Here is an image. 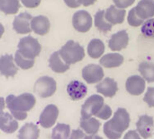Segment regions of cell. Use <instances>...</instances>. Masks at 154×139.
Segmentation results:
<instances>
[{
    "mask_svg": "<svg viewBox=\"0 0 154 139\" xmlns=\"http://www.w3.org/2000/svg\"><path fill=\"white\" fill-rule=\"evenodd\" d=\"M36 103L35 97L31 93H23L19 96L8 95L5 99L6 108L16 120H24L27 113Z\"/></svg>",
    "mask_w": 154,
    "mask_h": 139,
    "instance_id": "1",
    "label": "cell"
},
{
    "mask_svg": "<svg viewBox=\"0 0 154 139\" xmlns=\"http://www.w3.org/2000/svg\"><path fill=\"white\" fill-rule=\"evenodd\" d=\"M130 115L125 109H116L111 120L104 125V134L108 139L121 138L123 133L129 128Z\"/></svg>",
    "mask_w": 154,
    "mask_h": 139,
    "instance_id": "2",
    "label": "cell"
},
{
    "mask_svg": "<svg viewBox=\"0 0 154 139\" xmlns=\"http://www.w3.org/2000/svg\"><path fill=\"white\" fill-rule=\"evenodd\" d=\"M58 52L62 60L69 65L75 64L85 57L84 48L79 43L72 40L68 41Z\"/></svg>",
    "mask_w": 154,
    "mask_h": 139,
    "instance_id": "3",
    "label": "cell"
},
{
    "mask_svg": "<svg viewBox=\"0 0 154 139\" xmlns=\"http://www.w3.org/2000/svg\"><path fill=\"white\" fill-rule=\"evenodd\" d=\"M17 48V51L23 57L32 60H34L42 51V46L38 40L30 35L22 38L18 43Z\"/></svg>",
    "mask_w": 154,
    "mask_h": 139,
    "instance_id": "4",
    "label": "cell"
},
{
    "mask_svg": "<svg viewBox=\"0 0 154 139\" xmlns=\"http://www.w3.org/2000/svg\"><path fill=\"white\" fill-rule=\"evenodd\" d=\"M33 90L39 97L42 99L49 98L55 93L57 90V83L54 79L49 76H43L36 81Z\"/></svg>",
    "mask_w": 154,
    "mask_h": 139,
    "instance_id": "5",
    "label": "cell"
},
{
    "mask_svg": "<svg viewBox=\"0 0 154 139\" xmlns=\"http://www.w3.org/2000/svg\"><path fill=\"white\" fill-rule=\"evenodd\" d=\"M104 98L100 95L90 96L82 105L81 118H88L96 116L104 106Z\"/></svg>",
    "mask_w": 154,
    "mask_h": 139,
    "instance_id": "6",
    "label": "cell"
},
{
    "mask_svg": "<svg viewBox=\"0 0 154 139\" xmlns=\"http://www.w3.org/2000/svg\"><path fill=\"white\" fill-rule=\"evenodd\" d=\"M92 17L88 11L79 10L73 14L72 25L74 29L79 33H87L92 27Z\"/></svg>",
    "mask_w": 154,
    "mask_h": 139,
    "instance_id": "7",
    "label": "cell"
},
{
    "mask_svg": "<svg viewBox=\"0 0 154 139\" xmlns=\"http://www.w3.org/2000/svg\"><path fill=\"white\" fill-rule=\"evenodd\" d=\"M82 77L88 84L99 83L105 77L104 70L100 65L88 64L82 70Z\"/></svg>",
    "mask_w": 154,
    "mask_h": 139,
    "instance_id": "8",
    "label": "cell"
},
{
    "mask_svg": "<svg viewBox=\"0 0 154 139\" xmlns=\"http://www.w3.org/2000/svg\"><path fill=\"white\" fill-rule=\"evenodd\" d=\"M59 117V109L53 104H50L44 108L40 115L39 124L43 128H50L54 126Z\"/></svg>",
    "mask_w": 154,
    "mask_h": 139,
    "instance_id": "9",
    "label": "cell"
},
{
    "mask_svg": "<svg viewBox=\"0 0 154 139\" xmlns=\"http://www.w3.org/2000/svg\"><path fill=\"white\" fill-rule=\"evenodd\" d=\"M136 129L143 138H150L154 131L153 118L148 115L141 116L136 123Z\"/></svg>",
    "mask_w": 154,
    "mask_h": 139,
    "instance_id": "10",
    "label": "cell"
},
{
    "mask_svg": "<svg viewBox=\"0 0 154 139\" xmlns=\"http://www.w3.org/2000/svg\"><path fill=\"white\" fill-rule=\"evenodd\" d=\"M32 16L28 13H21L14 17L13 22V29L20 34H25L32 32L31 21Z\"/></svg>",
    "mask_w": 154,
    "mask_h": 139,
    "instance_id": "11",
    "label": "cell"
},
{
    "mask_svg": "<svg viewBox=\"0 0 154 139\" xmlns=\"http://www.w3.org/2000/svg\"><path fill=\"white\" fill-rule=\"evenodd\" d=\"M145 80L139 75H133L129 77L125 83L127 92L133 96H140L145 90Z\"/></svg>",
    "mask_w": 154,
    "mask_h": 139,
    "instance_id": "12",
    "label": "cell"
},
{
    "mask_svg": "<svg viewBox=\"0 0 154 139\" xmlns=\"http://www.w3.org/2000/svg\"><path fill=\"white\" fill-rule=\"evenodd\" d=\"M18 71L15 65L14 56L11 54H5L0 57V74L6 77H14Z\"/></svg>",
    "mask_w": 154,
    "mask_h": 139,
    "instance_id": "13",
    "label": "cell"
},
{
    "mask_svg": "<svg viewBox=\"0 0 154 139\" xmlns=\"http://www.w3.org/2000/svg\"><path fill=\"white\" fill-rule=\"evenodd\" d=\"M128 43H129V35L125 30H122L114 33L111 36L108 42V46L112 51L119 52L126 48Z\"/></svg>",
    "mask_w": 154,
    "mask_h": 139,
    "instance_id": "14",
    "label": "cell"
},
{
    "mask_svg": "<svg viewBox=\"0 0 154 139\" xmlns=\"http://www.w3.org/2000/svg\"><path fill=\"white\" fill-rule=\"evenodd\" d=\"M97 91L106 98H113L118 91L117 82L111 78H105L97 85Z\"/></svg>",
    "mask_w": 154,
    "mask_h": 139,
    "instance_id": "15",
    "label": "cell"
},
{
    "mask_svg": "<svg viewBox=\"0 0 154 139\" xmlns=\"http://www.w3.org/2000/svg\"><path fill=\"white\" fill-rule=\"evenodd\" d=\"M67 92L72 100L77 101L85 98L88 93V88L79 81H72L67 86Z\"/></svg>",
    "mask_w": 154,
    "mask_h": 139,
    "instance_id": "16",
    "label": "cell"
},
{
    "mask_svg": "<svg viewBox=\"0 0 154 139\" xmlns=\"http://www.w3.org/2000/svg\"><path fill=\"white\" fill-rule=\"evenodd\" d=\"M32 31L39 35H45L49 33L51 28L50 20L44 15H38L32 17L31 21Z\"/></svg>",
    "mask_w": 154,
    "mask_h": 139,
    "instance_id": "17",
    "label": "cell"
},
{
    "mask_svg": "<svg viewBox=\"0 0 154 139\" xmlns=\"http://www.w3.org/2000/svg\"><path fill=\"white\" fill-rule=\"evenodd\" d=\"M105 16L112 25L123 24L125 18V9H121L112 5L106 10Z\"/></svg>",
    "mask_w": 154,
    "mask_h": 139,
    "instance_id": "18",
    "label": "cell"
},
{
    "mask_svg": "<svg viewBox=\"0 0 154 139\" xmlns=\"http://www.w3.org/2000/svg\"><path fill=\"white\" fill-rule=\"evenodd\" d=\"M136 14L143 20H148L154 16V0H141L135 6Z\"/></svg>",
    "mask_w": 154,
    "mask_h": 139,
    "instance_id": "19",
    "label": "cell"
},
{
    "mask_svg": "<svg viewBox=\"0 0 154 139\" xmlns=\"http://www.w3.org/2000/svg\"><path fill=\"white\" fill-rule=\"evenodd\" d=\"M0 129L6 134H13L18 129V121L10 113L4 112L0 116Z\"/></svg>",
    "mask_w": 154,
    "mask_h": 139,
    "instance_id": "20",
    "label": "cell"
},
{
    "mask_svg": "<svg viewBox=\"0 0 154 139\" xmlns=\"http://www.w3.org/2000/svg\"><path fill=\"white\" fill-rule=\"evenodd\" d=\"M124 62V57L123 55L114 52V53H107L106 55H103L100 58L99 63L101 66L105 68H116L123 64Z\"/></svg>",
    "mask_w": 154,
    "mask_h": 139,
    "instance_id": "21",
    "label": "cell"
},
{
    "mask_svg": "<svg viewBox=\"0 0 154 139\" xmlns=\"http://www.w3.org/2000/svg\"><path fill=\"white\" fill-rule=\"evenodd\" d=\"M50 68L57 73H63L69 69V65L67 64L60 57L59 52H54L49 59Z\"/></svg>",
    "mask_w": 154,
    "mask_h": 139,
    "instance_id": "22",
    "label": "cell"
},
{
    "mask_svg": "<svg viewBox=\"0 0 154 139\" xmlns=\"http://www.w3.org/2000/svg\"><path fill=\"white\" fill-rule=\"evenodd\" d=\"M105 52V44L100 39H92L88 45V53L92 59H98Z\"/></svg>",
    "mask_w": 154,
    "mask_h": 139,
    "instance_id": "23",
    "label": "cell"
},
{
    "mask_svg": "<svg viewBox=\"0 0 154 139\" xmlns=\"http://www.w3.org/2000/svg\"><path fill=\"white\" fill-rule=\"evenodd\" d=\"M40 130L38 127L32 123L23 125L18 133V139H38Z\"/></svg>",
    "mask_w": 154,
    "mask_h": 139,
    "instance_id": "24",
    "label": "cell"
},
{
    "mask_svg": "<svg viewBox=\"0 0 154 139\" xmlns=\"http://www.w3.org/2000/svg\"><path fill=\"white\" fill-rule=\"evenodd\" d=\"M101 123L95 118H81L80 120V128L82 130L88 135H97L99 131V128Z\"/></svg>",
    "mask_w": 154,
    "mask_h": 139,
    "instance_id": "25",
    "label": "cell"
},
{
    "mask_svg": "<svg viewBox=\"0 0 154 139\" xmlns=\"http://www.w3.org/2000/svg\"><path fill=\"white\" fill-rule=\"evenodd\" d=\"M105 13L106 10H99L96 13L95 16H94V20H95V26L97 28V30L101 33H108L109 31L112 30V24L107 22V20L106 19L105 16Z\"/></svg>",
    "mask_w": 154,
    "mask_h": 139,
    "instance_id": "26",
    "label": "cell"
},
{
    "mask_svg": "<svg viewBox=\"0 0 154 139\" xmlns=\"http://www.w3.org/2000/svg\"><path fill=\"white\" fill-rule=\"evenodd\" d=\"M139 71L147 82H154V62H142L139 64Z\"/></svg>",
    "mask_w": 154,
    "mask_h": 139,
    "instance_id": "27",
    "label": "cell"
},
{
    "mask_svg": "<svg viewBox=\"0 0 154 139\" xmlns=\"http://www.w3.org/2000/svg\"><path fill=\"white\" fill-rule=\"evenodd\" d=\"M70 134V127L69 125L59 123L52 130L51 139H69Z\"/></svg>",
    "mask_w": 154,
    "mask_h": 139,
    "instance_id": "28",
    "label": "cell"
},
{
    "mask_svg": "<svg viewBox=\"0 0 154 139\" xmlns=\"http://www.w3.org/2000/svg\"><path fill=\"white\" fill-rule=\"evenodd\" d=\"M20 8L19 0H0V11L5 14H14Z\"/></svg>",
    "mask_w": 154,
    "mask_h": 139,
    "instance_id": "29",
    "label": "cell"
},
{
    "mask_svg": "<svg viewBox=\"0 0 154 139\" xmlns=\"http://www.w3.org/2000/svg\"><path fill=\"white\" fill-rule=\"evenodd\" d=\"M14 62L19 68H21L23 70L31 69L34 65V60L27 59V58L23 57L18 51L14 54Z\"/></svg>",
    "mask_w": 154,
    "mask_h": 139,
    "instance_id": "30",
    "label": "cell"
},
{
    "mask_svg": "<svg viewBox=\"0 0 154 139\" xmlns=\"http://www.w3.org/2000/svg\"><path fill=\"white\" fill-rule=\"evenodd\" d=\"M142 33L146 38H154V18L144 21L142 26Z\"/></svg>",
    "mask_w": 154,
    "mask_h": 139,
    "instance_id": "31",
    "label": "cell"
},
{
    "mask_svg": "<svg viewBox=\"0 0 154 139\" xmlns=\"http://www.w3.org/2000/svg\"><path fill=\"white\" fill-rule=\"evenodd\" d=\"M127 21H128V24L133 26V27H138V26H141L144 23V20L140 18L138 16V14H136V10H135V7L132 8L129 13H128V16H127Z\"/></svg>",
    "mask_w": 154,
    "mask_h": 139,
    "instance_id": "32",
    "label": "cell"
},
{
    "mask_svg": "<svg viewBox=\"0 0 154 139\" xmlns=\"http://www.w3.org/2000/svg\"><path fill=\"white\" fill-rule=\"evenodd\" d=\"M111 116H112V109L106 104H104V106L102 107V109H100V111L96 115L97 118H98L100 119H103V120L109 119L111 118Z\"/></svg>",
    "mask_w": 154,
    "mask_h": 139,
    "instance_id": "33",
    "label": "cell"
},
{
    "mask_svg": "<svg viewBox=\"0 0 154 139\" xmlns=\"http://www.w3.org/2000/svg\"><path fill=\"white\" fill-rule=\"evenodd\" d=\"M143 100L145 103H147V105L150 108H154V87H150L148 88Z\"/></svg>",
    "mask_w": 154,
    "mask_h": 139,
    "instance_id": "34",
    "label": "cell"
},
{
    "mask_svg": "<svg viewBox=\"0 0 154 139\" xmlns=\"http://www.w3.org/2000/svg\"><path fill=\"white\" fill-rule=\"evenodd\" d=\"M113 2L116 7L121 9H125L131 6L135 2V0H113Z\"/></svg>",
    "mask_w": 154,
    "mask_h": 139,
    "instance_id": "35",
    "label": "cell"
},
{
    "mask_svg": "<svg viewBox=\"0 0 154 139\" xmlns=\"http://www.w3.org/2000/svg\"><path fill=\"white\" fill-rule=\"evenodd\" d=\"M21 2L27 8H35L39 6L42 0H21Z\"/></svg>",
    "mask_w": 154,
    "mask_h": 139,
    "instance_id": "36",
    "label": "cell"
},
{
    "mask_svg": "<svg viewBox=\"0 0 154 139\" xmlns=\"http://www.w3.org/2000/svg\"><path fill=\"white\" fill-rule=\"evenodd\" d=\"M87 135L81 129H75L71 132L69 139H84Z\"/></svg>",
    "mask_w": 154,
    "mask_h": 139,
    "instance_id": "37",
    "label": "cell"
},
{
    "mask_svg": "<svg viewBox=\"0 0 154 139\" xmlns=\"http://www.w3.org/2000/svg\"><path fill=\"white\" fill-rule=\"evenodd\" d=\"M124 139H142L141 138V136L139 135V133L137 131H134V130H130L128 131Z\"/></svg>",
    "mask_w": 154,
    "mask_h": 139,
    "instance_id": "38",
    "label": "cell"
},
{
    "mask_svg": "<svg viewBox=\"0 0 154 139\" xmlns=\"http://www.w3.org/2000/svg\"><path fill=\"white\" fill-rule=\"evenodd\" d=\"M64 2L70 8H78L79 6L81 5L78 0H64Z\"/></svg>",
    "mask_w": 154,
    "mask_h": 139,
    "instance_id": "39",
    "label": "cell"
},
{
    "mask_svg": "<svg viewBox=\"0 0 154 139\" xmlns=\"http://www.w3.org/2000/svg\"><path fill=\"white\" fill-rule=\"evenodd\" d=\"M79 3L84 6H89V5H92L93 4L96 3L97 0H78Z\"/></svg>",
    "mask_w": 154,
    "mask_h": 139,
    "instance_id": "40",
    "label": "cell"
},
{
    "mask_svg": "<svg viewBox=\"0 0 154 139\" xmlns=\"http://www.w3.org/2000/svg\"><path fill=\"white\" fill-rule=\"evenodd\" d=\"M5 108V100L4 98L0 97V116L4 113Z\"/></svg>",
    "mask_w": 154,
    "mask_h": 139,
    "instance_id": "41",
    "label": "cell"
},
{
    "mask_svg": "<svg viewBox=\"0 0 154 139\" xmlns=\"http://www.w3.org/2000/svg\"><path fill=\"white\" fill-rule=\"evenodd\" d=\"M84 139H103L101 137L97 136V135H89V136H86Z\"/></svg>",
    "mask_w": 154,
    "mask_h": 139,
    "instance_id": "42",
    "label": "cell"
},
{
    "mask_svg": "<svg viewBox=\"0 0 154 139\" xmlns=\"http://www.w3.org/2000/svg\"><path fill=\"white\" fill-rule=\"evenodd\" d=\"M4 33H5V28H4L3 24L0 23V38L2 37V35L4 34Z\"/></svg>",
    "mask_w": 154,
    "mask_h": 139,
    "instance_id": "43",
    "label": "cell"
}]
</instances>
